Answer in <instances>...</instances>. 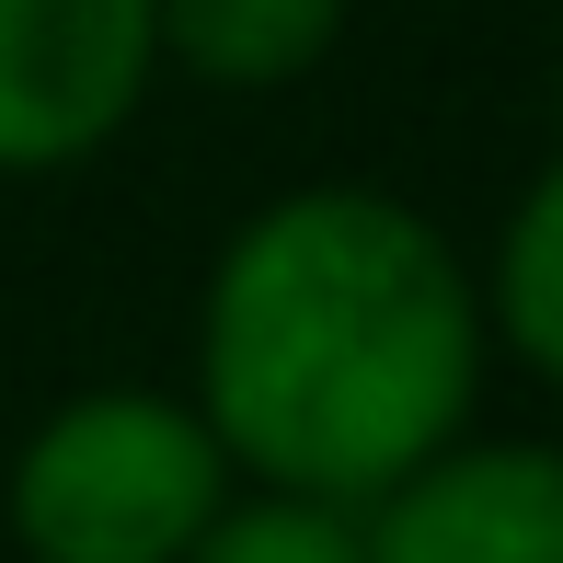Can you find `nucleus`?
Returning <instances> with one entry per match:
<instances>
[{"label":"nucleus","instance_id":"obj_1","mask_svg":"<svg viewBox=\"0 0 563 563\" xmlns=\"http://www.w3.org/2000/svg\"><path fill=\"white\" fill-rule=\"evenodd\" d=\"M185 402L253 495L368 506L495 402L472 253L415 196L356 173L265 196L196 276Z\"/></svg>","mask_w":563,"mask_h":563},{"label":"nucleus","instance_id":"obj_2","mask_svg":"<svg viewBox=\"0 0 563 563\" xmlns=\"http://www.w3.org/2000/svg\"><path fill=\"white\" fill-rule=\"evenodd\" d=\"M230 495L242 472L173 379H92L12 438L0 529L23 563H185Z\"/></svg>","mask_w":563,"mask_h":563},{"label":"nucleus","instance_id":"obj_3","mask_svg":"<svg viewBox=\"0 0 563 563\" xmlns=\"http://www.w3.org/2000/svg\"><path fill=\"white\" fill-rule=\"evenodd\" d=\"M162 92L150 0H0V185L104 162Z\"/></svg>","mask_w":563,"mask_h":563},{"label":"nucleus","instance_id":"obj_4","mask_svg":"<svg viewBox=\"0 0 563 563\" xmlns=\"http://www.w3.org/2000/svg\"><path fill=\"white\" fill-rule=\"evenodd\" d=\"M368 563H563V460L529 426H472L356 506Z\"/></svg>","mask_w":563,"mask_h":563},{"label":"nucleus","instance_id":"obj_5","mask_svg":"<svg viewBox=\"0 0 563 563\" xmlns=\"http://www.w3.org/2000/svg\"><path fill=\"white\" fill-rule=\"evenodd\" d=\"M345 23H356V0H150L162 81L230 92V104H265V92L322 81Z\"/></svg>","mask_w":563,"mask_h":563},{"label":"nucleus","instance_id":"obj_6","mask_svg":"<svg viewBox=\"0 0 563 563\" xmlns=\"http://www.w3.org/2000/svg\"><path fill=\"white\" fill-rule=\"evenodd\" d=\"M472 311H483V345H495V379H529L552 391L563 379V173H518L495 242L472 253Z\"/></svg>","mask_w":563,"mask_h":563},{"label":"nucleus","instance_id":"obj_7","mask_svg":"<svg viewBox=\"0 0 563 563\" xmlns=\"http://www.w3.org/2000/svg\"><path fill=\"white\" fill-rule=\"evenodd\" d=\"M185 563H368L356 552V506H311V495H230L208 518V541Z\"/></svg>","mask_w":563,"mask_h":563}]
</instances>
